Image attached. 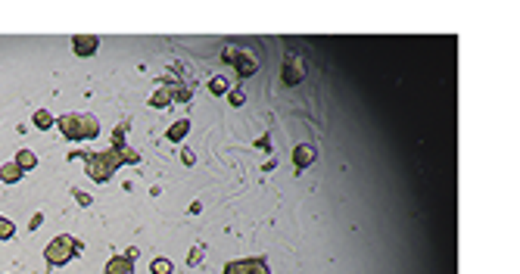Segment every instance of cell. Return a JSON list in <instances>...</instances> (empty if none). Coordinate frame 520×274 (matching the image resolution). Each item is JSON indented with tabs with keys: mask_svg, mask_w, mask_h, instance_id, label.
<instances>
[{
	"mask_svg": "<svg viewBox=\"0 0 520 274\" xmlns=\"http://www.w3.org/2000/svg\"><path fill=\"white\" fill-rule=\"evenodd\" d=\"M188 131H190V122H188V119H181V122H175V125H171V128H169V135H165V137H169L171 144H178V140H181L184 135H188Z\"/></svg>",
	"mask_w": 520,
	"mask_h": 274,
	"instance_id": "4fadbf2b",
	"label": "cell"
},
{
	"mask_svg": "<svg viewBox=\"0 0 520 274\" xmlns=\"http://www.w3.org/2000/svg\"><path fill=\"white\" fill-rule=\"evenodd\" d=\"M13 234H16V224L0 215V240H13Z\"/></svg>",
	"mask_w": 520,
	"mask_h": 274,
	"instance_id": "9a60e30c",
	"label": "cell"
},
{
	"mask_svg": "<svg viewBox=\"0 0 520 274\" xmlns=\"http://www.w3.org/2000/svg\"><path fill=\"white\" fill-rule=\"evenodd\" d=\"M231 103H234V106H240V103H243V93H240V91H234V93H231Z\"/></svg>",
	"mask_w": 520,
	"mask_h": 274,
	"instance_id": "ac0fdd59",
	"label": "cell"
},
{
	"mask_svg": "<svg viewBox=\"0 0 520 274\" xmlns=\"http://www.w3.org/2000/svg\"><path fill=\"white\" fill-rule=\"evenodd\" d=\"M106 274H135V259L131 256H116L106 265Z\"/></svg>",
	"mask_w": 520,
	"mask_h": 274,
	"instance_id": "30bf717a",
	"label": "cell"
},
{
	"mask_svg": "<svg viewBox=\"0 0 520 274\" xmlns=\"http://www.w3.org/2000/svg\"><path fill=\"white\" fill-rule=\"evenodd\" d=\"M97 38L94 35H75V38H72V47H75V53H78V56H94V53H97Z\"/></svg>",
	"mask_w": 520,
	"mask_h": 274,
	"instance_id": "9c48e42d",
	"label": "cell"
},
{
	"mask_svg": "<svg viewBox=\"0 0 520 274\" xmlns=\"http://www.w3.org/2000/svg\"><path fill=\"white\" fill-rule=\"evenodd\" d=\"M125 135H128V125H118L112 150H75V153H69V159H84L88 175L94 178L97 184H106L112 175H116V169L131 165V162H141V153H135V150L125 146Z\"/></svg>",
	"mask_w": 520,
	"mask_h": 274,
	"instance_id": "6da1fadb",
	"label": "cell"
},
{
	"mask_svg": "<svg viewBox=\"0 0 520 274\" xmlns=\"http://www.w3.org/2000/svg\"><path fill=\"white\" fill-rule=\"evenodd\" d=\"M78 252H82V240L69 237V234H59V237H53L47 243V250H44V262L56 268V265L72 262Z\"/></svg>",
	"mask_w": 520,
	"mask_h": 274,
	"instance_id": "3957f363",
	"label": "cell"
},
{
	"mask_svg": "<svg viewBox=\"0 0 520 274\" xmlns=\"http://www.w3.org/2000/svg\"><path fill=\"white\" fill-rule=\"evenodd\" d=\"M19 178H22V169H19L16 162H6L3 169H0V181L3 184H16Z\"/></svg>",
	"mask_w": 520,
	"mask_h": 274,
	"instance_id": "8fae6325",
	"label": "cell"
},
{
	"mask_svg": "<svg viewBox=\"0 0 520 274\" xmlns=\"http://www.w3.org/2000/svg\"><path fill=\"white\" fill-rule=\"evenodd\" d=\"M153 274H171L169 259H153Z\"/></svg>",
	"mask_w": 520,
	"mask_h": 274,
	"instance_id": "2e32d148",
	"label": "cell"
},
{
	"mask_svg": "<svg viewBox=\"0 0 520 274\" xmlns=\"http://www.w3.org/2000/svg\"><path fill=\"white\" fill-rule=\"evenodd\" d=\"M31 122H35V128H41V131H44V128H50V125H53V119H50V112H47V109H38Z\"/></svg>",
	"mask_w": 520,
	"mask_h": 274,
	"instance_id": "5bb4252c",
	"label": "cell"
},
{
	"mask_svg": "<svg viewBox=\"0 0 520 274\" xmlns=\"http://www.w3.org/2000/svg\"><path fill=\"white\" fill-rule=\"evenodd\" d=\"M209 91H212V93H224V91H228V84H224L222 78H215V82L209 84Z\"/></svg>",
	"mask_w": 520,
	"mask_h": 274,
	"instance_id": "e0dca14e",
	"label": "cell"
},
{
	"mask_svg": "<svg viewBox=\"0 0 520 274\" xmlns=\"http://www.w3.org/2000/svg\"><path fill=\"white\" fill-rule=\"evenodd\" d=\"M315 156H318V150L312 144H299L296 150H293V165H296V172H303L305 165L315 162Z\"/></svg>",
	"mask_w": 520,
	"mask_h": 274,
	"instance_id": "ba28073f",
	"label": "cell"
},
{
	"mask_svg": "<svg viewBox=\"0 0 520 274\" xmlns=\"http://www.w3.org/2000/svg\"><path fill=\"white\" fill-rule=\"evenodd\" d=\"M56 128L69 140H91L100 135V122L91 112H66V116L56 119Z\"/></svg>",
	"mask_w": 520,
	"mask_h": 274,
	"instance_id": "7a4b0ae2",
	"label": "cell"
},
{
	"mask_svg": "<svg viewBox=\"0 0 520 274\" xmlns=\"http://www.w3.org/2000/svg\"><path fill=\"white\" fill-rule=\"evenodd\" d=\"M190 88H165V91H156L150 100V106H156V109H162V106H169L171 100H181V103H188L190 100Z\"/></svg>",
	"mask_w": 520,
	"mask_h": 274,
	"instance_id": "8992f818",
	"label": "cell"
},
{
	"mask_svg": "<svg viewBox=\"0 0 520 274\" xmlns=\"http://www.w3.org/2000/svg\"><path fill=\"white\" fill-rule=\"evenodd\" d=\"M303 75H305L303 56H299V53H286V59H284V82L286 84H299V82H303Z\"/></svg>",
	"mask_w": 520,
	"mask_h": 274,
	"instance_id": "52a82bcc",
	"label": "cell"
},
{
	"mask_svg": "<svg viewBox=\"0 0 520 274\" xmlns=\"http://www.w3.org/2000/svg\"><path fill=\"white\" fill-rule=\"evenodd\" d=\"M16 165H19L22 172H29V169H35V165H38V156H35L31 150H19V153H16Z\"/></svg>",
	"mask_w": 520,
	"mask_h": 274,
	"instance_id": "7c38bea8",
	"label": "cell"
},
{
	"mask_svg": "<svg viewBox=\"0 0 520 274\" xmlns=\"http://www.w3.org/2000/svg\"><path fill=\"white\" fill-rule=\"evenodd\" d=\"M224 274H271L265 259H243V262H228Z\"/></svg>",
	"mask_w": 520,
	"mask_h": 274,
	"instance_id": "5b68a950",
	"label": "cell"
},
{
	"mask_svg": "<svg viewBox=\"0 0 520 274\" xmlns=\"http://www.w3.org/2000/svg\"><path fill=\"white\" fill-rule=\"evenodd\" d=\"M224 63L234 66L243 78H250V75H256V72H259V59H256V53H252V50H240V53L228 50V53H224Z\"/></svg>",
	"mask_w": 520,
	"mask_h": 274,
	"instance_id": "277c9868",
	"label": "cell"
}]
</instances>
